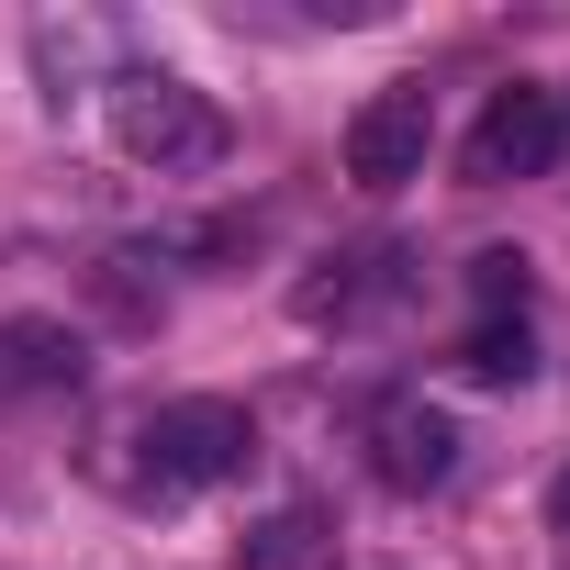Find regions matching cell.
<instances>
[{"label":"cell","mask_w":570,"mask_h":570,"mask_svg":"<svg viewBox=\"0 0 570 570\" xmlns=\"http://www.w3.org/2000/svg\"><path fill=\"white\" fill-rule=\"evenodd\" d=\"M79 370H90L79 325H57V314H12L0 325V381H12V403L23 392H79Z\"/></svg>","instance_id":"52a82bcc"},{"label":"cell","mask_w":570,"mask_h":570,"mask_svg":"<svg viewBox=\"0 0 570 570\" xmlns=\"http://www.w3.org/2000/svg\"><path fill=\"white\" fill-rule=\"evenodd\" d=\"M124 448H135V470H124V492H135V503H190V492H213V481H246V470H257V414H246V403H224V392H190V403L135 414V425H124Z\"/></svg>","instance_id":"6da1fadb"},{"label":"cell","mask_w":570,"mask_h":570,"mask_svg":"<svg viewBox=\"0 0 570 570\" xmlns=\"http://www.w3.org/2000/svg\"><path fill=\"white\" fill-rule=\"evenodd\" d=\"M559 146H570V124H559V90H537V79H503V90L481 101V124H470V179H481V190H503V179H537Z\"/></svg>","instance_id":"277c9868"},{"label":"cell","mask_w":570,"mask_h":570,"mask_svg":"<svg viewBox=\"0 0 570 570\" xmlns=\"http://www.w3.org/2000/svg\"><path fill=\"white\" fill-rule=\"evenodd\" d=\"M403 292H414V257L370 235V246H336V257H314V279H303L292 303H303V325H370V314H392Z\"/></svg>","instance_id":"8992f818"},{"label":"cell","mask_w":570,"mask_h":570,"mask_svg":"<svg viewBox=\"0 0 570 570\" xmlns=\"http://www.w3.org/2000/svg\"><path fill=\"white\" fill-rule=\"evenodd\" d=\"M0 403H12V381H0Z\"/></svg>","instance_id":"4fadbf2b"},{"label":"cell","mask_w":570,"mask_h":570,"mask_svg":"<svg viewBox=\"0 0 570 570\" xmlns=\"http://www.w3.org/2000/svg\"><path fill=\"white\" fill-rule=\"evenodd\" d=\"M347 548H336V514L325 503H279V514H257L246 537H235V570H336Z\"/></svg>","instance_id":"9c48e42d"},{"label":"cell","mask_w":570,"mask_h":570,"mask_svg":"<svg viewBox=\"0 0 570 570\" xmlns=\"http://www.w3.org/2000/svg\"><path fill=\"white\" fill-rule=\"evenodd\" d=\"M559 124H570V101H559Z\"/></svg>","instance_id":"5bb4252c"},{"label":"cell","mask_w":570,"mask_h":570,"mask_svg":"<svg viewBox=\"0 0 570 570\" xmlns=\"http://www.w3.org/2000/svg\"><path fill=\"white\" fill-rule=\"evenodd\" d=\"M35 79H46L57 112H68L90 79L112 90V23H90V12H46V23H35Z\"/></svg>","instance_id":"ba28073f"},{"label":"cell","mask_w":570,"mask_h":570,"mask_svg":"<svg viewBox=\"0 0 570 570\" xmlns=\"http://www.w3.org/2000/svg\"><path fill=\"white\" fill-rule=\"evenodd\" d=\"M425 146H436V90H425V79H392V90H370V101L347 112V179H358V190L425 179Z\"/></svg>","instance_id":"3957f363"},{"label":"cell","mask_w":570,"mask_h":570,"mask_svg":"<svg viewBox=\"0 0 570 570\" xmlns=\"http://www.w3.org/2000/svg\"><path fill=\"white\" fill-rule=\"evenodd\" d=\"M459 370H470V381H492V392H514V381L537 370V336H525V314H481V325L459 336Z\"/></svg>","instance_id":"30bf717a"},{"label":"cell","mask_w":570,"mask_h":570,"mask_svg":"<svg viewBox=\"0 0 570 570\" xmlns=\"http://www.w3.org/2000/svg\"><path fill=\"white\" fill-rule=\"evenodd\" d=\"M358 436H370L381 492H448V470H459V425H448L425 392H381Z\"/></svg>","instance_id":"5b68a950"},{"label":"cell","mask_w":570,"mask_h":570,"mask_svg":"<svg viewBox=\"0 0 570 570\" xmlns=\"http://www.w3.org/2000/svg\"><path fill=\"white\" fill-rule=\"evenodd\" d=\"M470 292H481V314H525V257H470Z\"/></svg>","instance_id":"8fae6325"},{"label":"cell","mask_w":570,"mask_h":570,"mask_svg":"<svg viewBox=\"0 0 570 570\" xmlns=\"http://www.w3.org/2000/svg\"><path fill=\"white\" fill-rule=\"evenodd\" d=\"M548 514H559V537H570V470H559V492H548Z\"/></svg>","instance_id":"7c38bea8"},{"label":"cell","mask_w":570,"mask_h":570,"mask_svg":"<svg viewBox=\"0 0 570 570\" xmlns=\"http://www.w3.org/2000/svg\"><path fill=\"white\" fill-rule=\"evenodd\" d=\"M101 112H112V146H124L135 168H157V179H202V168H224V146H235L224 101H213L202 79H179V68H112Z\"/></svg>","instance_id":"7a4b0ae2"}]
</instances>
